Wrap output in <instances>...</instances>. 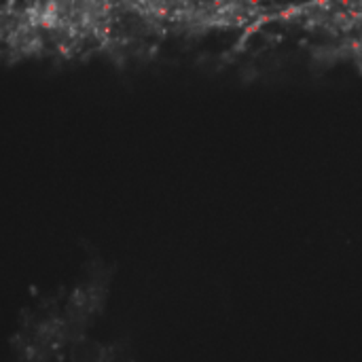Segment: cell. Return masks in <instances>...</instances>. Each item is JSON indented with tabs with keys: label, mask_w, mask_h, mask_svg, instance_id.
Returning <instances> with one entry per match:
<instances>
[{
	"label": "cell",
	"mask_w": 362,
	"mask_h": 362,
	"mask_svg": "<svg viewBox=\"0 0 362 362\" xmlns=\"http://www.w3.org/2000/svg\"><path fill=\"white\" fill-rule=\"evenodd\" d=\"M70 362H106V348L89 337H76L68 350Z\"/></svg>",
	"instance_id": "cell-1"
}]
</instances>
